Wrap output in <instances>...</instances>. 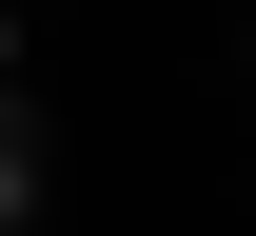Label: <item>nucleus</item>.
I'll return each instance as SVG.
<instances>
[{"label":"nucleus","instance_id":"obj_2","mask_svg":"<svg viewBox=\"0 0 256 236\" xmlns=\"http://www.w3.org/2000/svg\"><path fill=\"white\" fill-rule=\"evenodd\" d=\"M0 59H20V20H0Z\"/></svg>","mask_w":256,"mask_h":236},{"label":"nucleus","instance_id":"obj_1","mask_svg":"<svg viewBox=\"0 0 256 236\" xmlns=\"http://www.w3.org/2000/svg\"><path fill=\"white\" fill-rule=\"evenodd\" d=\"M20 217H40V158H20V138H0V236H20Z\"/></svg>","mask_w":256,"mask_h":236}]
</instances>
